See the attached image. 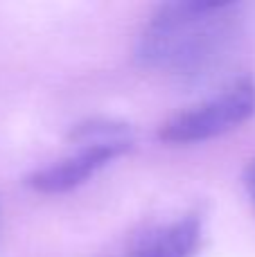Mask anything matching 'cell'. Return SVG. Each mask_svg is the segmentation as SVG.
Here are the masks:
<instances>
[{
	"label": "cell",
	"instance_id": "cell-1",
	"mask_svg": "<svg viewBox=\"0 0 255 257\" xmlns=\"http://www.w3.org/2000/svg\"><path fill=\"white\" fill-rule=\"evenodd\" d=\"M246 27V5L170 3L143 27L136 59L174 81H201L235 52Z\"/></svg>",
	"mask_w": 255,
	"mask_h": 257
},
{
	"label": "cell",
	"instance_id": "cell-2",
	"mask_svg": "<svg viewBox=\"0 0 255 257\" xmlns=\"http://www.w3.org/2000/svg\"><path fill=\"white\" fill-rule=\"evenodd\" d=\"M134 131L129 124L108 117H95L70 131V149L61 158L34 169L27 187L39 194H66L102 172L113 160L129 154Z\"/></svg>",
	"mask_w": 255,
	"mask_h": 257
},
{
	"label": "cell",
	"instance_id": "cell-3",
	"mask_svg": "<svg viewBox=\"0 0 255 257\" xmlns=\"http://www.w3.org/2000/svg\"><path fill=\"white\" fill-rule=\"evenodd\" d=\"M255 115V79L242 77L158 126V140L167 145H197L230 133Z\"/></svg>",
	"mask_w": 255,
	"mask_h": 257
},
{
	"label": "cell",
	"instance_id": "cell-4",
	"mask_svg": "<svg viewBox=\"0 0 255 257\" xmlns=\"http://www.w3.org/2000/svg\"><path fill=\"white\" fill-rule=\"evenodd\" d=\"M244 187H246L248 196H251V201L255 203V158L244 169Z\"/></svg>",
	"mask_w": 255,
	"mask_h": 257
},
{
	"label": "cell",
	"instance_id": "cell-5",
	"mask_svg": "<svg viewBox=\"0 0 255 257\" xmlns=\"http://www.w3.org/2000/svg\"><path fill=\"white\" fill-rule=\"evenodd\" d=\"M115 257H138V255H134V253H129V250L122 248V253H120V255H115Z\"/></svg>",
	"mask_w": 255,
	"mask_h": 257
}]
</instances>
